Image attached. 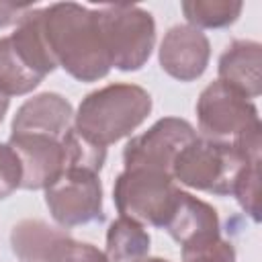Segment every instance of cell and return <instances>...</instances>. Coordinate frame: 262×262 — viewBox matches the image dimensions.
Returning a JSON list of instances; mask_svg holds the SVG:
<instances>
[{"label":"cell","instance_id":"6da1fadb","mask_svg":"<svg viewBox=\"0 0 262 262\" xmlns=\"http://www.w3.org/2000/svg\"><path fill=\"white\" fill-rule=\"evenodd\" d=\"M43 33L59 68L80 82H96L111 72L96 8L57 2L43 8Z\"/></svg>","mask_w":262,"mask_h":262},{"label":"cell","instance_id":"7a4b0ae2","mask_svg":"<svg viewBox=\"0 0 262 262\" xmlns=\"http://www.w3.org/2000/svg\"><path fill=\"white\" fill-rule=\"evenodd\" d=\"M151 113V96L137 84H108L86 94L74 113V129L92 145L106 147L131 135Z\"/></svg>","mask_w":262,"mask_h":262},{"label":"cell","instance_id":"3957f363","mask_svg":"<svg viewBox=\"0 0 262 262\" xmlns=\"http://www.w3.org/2000/svg\"><path fill=\"white\" fill-rule=\"evenodd\" d=\"M55 68L43 33V8H33L14 33L0 39V92L8 98L29 94Z\"/></svg>","mask_w":262,"mask_h":262},{"label":"cell","instance_id":"277c9868","mask_svg":"<svg viewBox=\"0 0 262 262\" xmlns=\"http://www.w3.org/2000/svg\"><path fill=\"white\" fill-rule=\"evenodd\" d=\"M252 158L260 156H242L231 141L196 135L174 158L172 178L194 190L229 196L242 166Z\"/></svg>","mask_w":262,"mask_h":262},{"label":"cell","instance_id":"5b68a950","mask_svg":"<svg viewBox=\"0 0 262 262\" xmlns=\"http://www.w3.org/2000/svg\"><path fill=\"white\" fill-rule=\"evenodd\" d=\"M96 14L111 66L121 72L141 70L156 43L154 16L131 4H106L96 8Z\"/></svg>","mask_w":262,"mask_h":262},{"label":"cell","instance_id":"8992f818","mask_svg":"<svg viewBox=\"0 0 262 262\" xmlns=\"http://www.w3.org/2000/svg\"><path fill=\"white\" fill-rule=\"evenodd\" d=\"M178 190L180 188L174 184V178L166 172L125 168L115 180L113 201L123 217L164 229Z\"/></svg>","mask_w":262,"mask_h":262},{"label":"cell","instance_id":"52a82bcc","mask_svg":"<svg viewBox=\"0 0 262 262\" xmlns=\"http://www.w3.org/2000/svg\"><path fill=\"white\" fill-rule=\"evenodd\" d=\"M45 205L63 229L102 221V184L98 172L82 166L68 168L45 188Z\"/></svg>","mask_w":262,"mask_h":262},{"label":"cell","instance_id":"ba28073f","mask_svg":"<svg viewBox=\"0 0 262 262\" xmlns=\"http://www.w3.org/2000/svg\"><path fill=\"white\" fill-rule=\"evenodd\" d=\"M199 129L203 137L233 141L244 131L260 125L256 104L221 80L211 82L196 100Z\"/></svg>","mask_w":262,"mask_h":262},{"label":"cell","instance_id":"9c48e42d","mask_svg":"<svg viewBox=\"0 0 262 262\" xmlns=\"http://www.w3.org/2000/svg\"><path fill=\"white\" fill-rule=\"evenodd\" d=\"M196 137L194 127L178 117H164L147 131L131 137L123 149L125 168H145L172 176V164L178 151Z\"/></svg>","mask_w":262,"mask_h":262},{"label":"cell","instance_id":"30bf717a","mask_svg":"<svg viewBox=\"0 0 262 262\" xmlns=\"http://www.w3.org/2000/svg\"><path fill=\"white\" fill-rule=\"evenodd\" d=\"M162 70L180 82L201 78L209 66L211 45L203 31L190 25H174L160 43Z\"/></svg>","mask_w":262,"mask_h":262},{"label":"cell","instance_id":"8fae6325","mask_svg":"<svg viewBox=\"0 0 262 262\" xmlns=\"http://www.w3.org/2000/svg\"><path fill=\"white\" fill-rule=\"evenodd\" d=\"M72 127L74 108L70 100L57 92H41L18 106L10 131L63 137Z\"/></svg>","mask_w":262,"mask_h":262},{"label":"cell","instance_id":"7c38bea8","mask_svg":"<svg viewBox=\"0 0 262 262\" xmlns=\"http://www.w3.org/2000/svg\"><path fill=\"white\" fill-rule=\"evenodd\" d=\"M262 45L250 39L231 41L219 57V80L242 92L246 98H258L262 92Z\"/></svg>","mask_w":262,"mask_h":262},{"label":"cell","instance_id":"4fadbf2b","mask_svg":"<svg viewBox=\"0 0 262 262\" xmlns=\"http://www.w3.org/2000/svg\"><path fill=\"white\" fill-rule=\"evenodd\" d=\"M164 229L174 242L188 246L219 235V217L209 203L192 196L190 192L178 190L174 209Z\"/></svg>","mask_w":262,"mask_h":262},{"label":"cell","instance_id":"5bb4252c","mask_svg":"<svg viewBox=\"0 0 262 262\" xmlns=\"http://www.w3.org/2000/svg\"><path fill=\"white\" fill-rule=\"evenodd\" d=\"M68 237V231L41 219H23L10 231V246L20 262H47Z\"/></svg>","mask_w":262,"mask_h":262},{"label":"cell","instance_id":"9a60e30c","mask_svg":"<svg viewBox=\"0 0 262 262\" xmlns=\"http://www.w3.org/2000/svg\"><path fill=\"white\" fill-rule=\"evenodd\" d=\"M149 242L151 239L145 231V225L121 215L108 225L104 256L108 262H135L145 258L149 252Z\"/></svg>","mask_w":262,"mask_h":262},{"label":"cell","instance_id":"2e32d148","mask_svg":"<svg viewBox=\"0 0 262 262\" xmlns=\"http://www.w3.org/2000/svg\"><path fill=\"white\" fill-rule=\"evenodd\" d=\"M244 4L239 0H184L182 12L194 29H221L237 20Z\"/></svg>","mask_w":262,"mask_h":262},{"label":"cell","instance_id":"e0dca14e","mask_svg":"<svg viewBox=\"0 0 262 262\" xmlns=\"http://www.w3.org/2000/svg\"><path fill=\"white\" fill-rule=\"evenodd\" d=\"M231 196L254 221H260V158H252L242 166Z\"/></svg>","mask_w":262,"mask_h":262},{"label":"cell","instance_id":"ac0fdd59","mask_svg":"<svg viewBox=\"0 0 262 262\" xmlns=\"http://www.w3.org/2000/svg\"><path fill=\"white\" fill-rule=\"evenodd\" d=\"M182 262H235V250L231 242L221 235L182 246Z\"/></svg>","mask_w":262,"mask_h":262},{"label":"cell","instance_id":"d6986e66","mask_svg":"<svg viewBox=\"0 0 262 262\" xmlns=\"http://www.w3.org/2000/svg\"><path fill=\"white\" fill-rule=\"evenodd\" d=\"M23 168L20 160L8 143H0V201L20 188Z\"/></svg>","mask_w":262,"mask_h":262},{"label":"cell","instance_id":"ffe728a7","mask_svg":"<svg viewBox=\"0 0 262 262\" xmlns=\"http://www.w3.org/2000/svg\"><path fill=\"white\" fill-rule=\"evenodd\" d=\"M47 262H108V258L96 246L76 242L70 235Z\"/></svg>","mask_w":262,"mask_h":262},{"label":"cell","instance_id":"44dd1931","mask_svg":"<svg viewBox=\"0 0 262 262\" xmlns=\"http://www.w3.org/2000/svg\"><path fill=\"white\" fill-rule=\"evenodd\" d=\"M35 6L33 4H14V2H0V29L18 25Z\"/></svg>","mask_w":262,"mask_h":262},{"label":"cell","instance_id":"7402d4cb","mask_svg":"<svg viewBox=\"0 0 262 262\" xmlns=\"http://www.w3.org/2000/svg\"><path fill=\"white\" fill-rule=\"evenodd\" d=\"M8 104H10V98L0 92V121L4 119V115H6V111H8Z\"/></svg>","mask_w":262,"mask_h":262},{"label":"cell","instance_id":"603a6c76","mask_svg":"<svg viewBox=\"0 0 262 262\" xmlns=\"http://www.w3.org/2000/svg\"><path fill=\"white\" fill-rule=\"evenodd\" d=\"M135 262H170L166 258H141V260H135Z\"/></svg>","mask_w":262,"mask_h":262}]
</instances>
